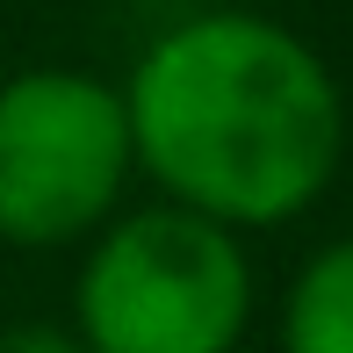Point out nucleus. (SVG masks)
Here are the masks:
<instances>
[{
	"label": "nucleus",
	"instance_id": "2",
	"mask_svg": "<svg viewBox=\"0 0 353 353\" xmlns=\"http://www.w3.org/2000/svg\"><path fill=\"white\" fill-rule=\"evenodd\" d=\"M252 325V260L223 223L144 202L87 238L72 332L87 353H238Z\"/></svg>",
	"mask_w": 353,
	"mask_h": 353
},
{
	"label": "nucleus",
	"instance_id": "4",
	"mask_svg": "<svg viewBox=\"0 0 353 353\" xmlns=\"http://www.w3.org/2000/svg\"><path fill=\"white\" fill-rule=\"evenodd\" d=\"M281 353H353V231L296 267L281 296Z\"/></svg>",
	"mask_w": 353,
	"mask_h": 353
},
{
	"label": "nucleus",
	"instance_id": "3",
	"mask_svg": "<svg viewBox=\"0 0 353 353\" xmlns=\"http://www.w3.org/2000/svg\"><path fill=\"white\" fill-rule=\"evenodd\" d=\"M137 181L123 87L87 65H29L0 79V245H87Z\"/></svg>",
	"mask_w": 353,
	"mask_h": 353
},
{
	"label": "nucleus",
	"instance_id": "1",
	"mask_svg": "<svg viewBox=\"0 0 353 353\" xmlns=\"http://www.w3.org/2000/svg\"><path fill=\"white\" fill-rule=\"evenodd\" d=\"M123 87L137 173L223 231H281L325 202L346 159V94L303 29L202 8L137 51Z\"/></svg>",
	"mask_w": 353,
	"mask_h": 353
},
{
	"label": "nucleus",
	"instance_id": "5",
	"mask_svg": "<svg viewBox=\"0 0 353 353\" xmlns=\"http://www.w3.org/2000/svg\"><path fill=\"white\" fill-rule=\"evenodd\" d=\"M0 353H87L72 325H43V317H29V325H8L0 332Z\"/></svg>",
	"mask_w": 353,
	"mask_h": 353
}]
</instances>
